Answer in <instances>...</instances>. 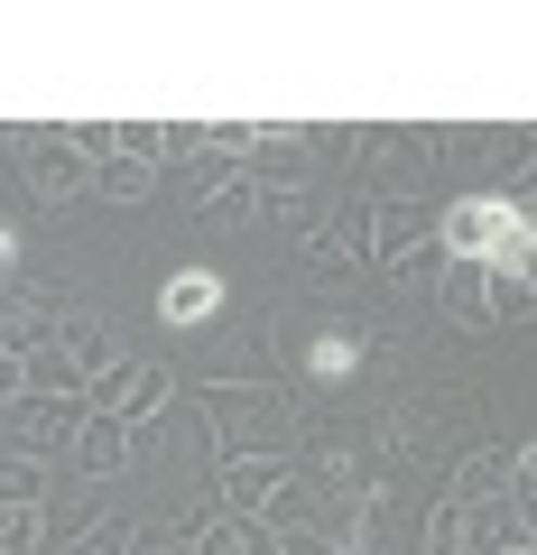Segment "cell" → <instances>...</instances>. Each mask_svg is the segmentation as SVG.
<instances>
[{
  "mask_svg": "<svg viewBox=\"0 0 537 555\" xmlns=\"http://www.w3.org/2000/svg\"><path fill=\"white\" fill-rule=\"evenodd\" d=\"M436 250H445V259H473V269H491V278H528V259H537L528 185H510V195H455V204H436Z\"/></svg>",
  "mask_w": 537,
  "mask_h": 555,
  "instance_id": "6da1fadb",
  "label": "cell"
},
{
  "mask_svg": "<svg viewBox=\"0 0 537 555\" xmlns=\"http://www.w3.org/2000/svg\"><path fill=\"white\" fill-rule=\"evenodd\" d=\"M371 269L398 278V287H418V278L445 269V250H436V204H426V195H371Z\"/></svg>",
  "mask_w": 537,
  "mask_h": 555,
  "instance_id": "7a4b0ae2",
  "label": "cell"
},
{
  "mask_svg": "<svg viewBox=\"0 0 537 555\" xmlns=\"http://www.w3.org/2000/svg\"><path fill=\"white\" fill-rule=\"evenodd\" d=\"M167 398H177V379H167V361H140V352H120L112 371H102L93 389H84V408H93V416H120V426L140 436L149 416L167 408Z\"/></svg>",
  "mask_w": 537,
  "mask_h": 555,
  "instance_id": "3957f363",
  "label": "cell"
},
{
  "mask_svg": "<svg viewBox=\"0 0 537 555\" xmlns=\"http://www.w3.org/2000/svg\"><path fill=\"white\" fill-rule=\"evenodd\" d=\"M279 352H287V371H297V389H343V379L361 371V334L353 324H279Z\"/></svg>",
  "mask_w": 537,
  "mask_h": 555,
  "instance_id": "277c9868",
  "label": "cell"
},
{
  "mask_svg": "<svg viewBox=\"0 0 537 555\" xmlns=\"http://www.w3.org/2000/svg\"><path fill=\"white\" fill-rule=\"evenodd\" d=\"M84 426V398H10L0 408V454H38V463H56L65 454V436Z\"/></svg>",
  "mask_w": 537,
  "mask_h": 555,
  "instance_id": "5b68a950",
  "label": "cell"
},
{
  "mask_svg": "<svg viewBox=\"0 0 537 555\" xmlns=\"http://www.w3.org/2000/svg\"><path fill=\"white\" fill-rule=\"evenodd\" d=\"M20 185L38 204H84V195H93V167L65 149V130H28L20 139Z\"/></svg>",
  "mask_w": 537,
  "mask_h": 555,
  "instance_id": "8992f818",
  "label": "cell"
},
{
  "mask_svg": "<svg viewBox=\"0 0 537 555\" xmlns=\"http://www.w3.org/2000/svg\"><path fill=\"white\" fill-rule=\"evenodd\" d=\"M528 491H537V454L528 444H519V454L510 444H482V454H463V473H455L445 500H455V509H482V500H528Z\"/></svg>",
  "mask_w": 537,
  "mask_h": 555,
  "instance_id": "52a82bcc",
  "label": "cell"
},
{
  "mask_svg": "<svg viewBox=\"0 0 537 555\" xmlns=\"http://www.w3.org/2000/svg\"><path fill=\"white\" fill-rule=\"evenodd\" d=\"M56 324H65V297H56V287H10V297H0V352H10V361L47 352Z\"/></svg>",
  "mask_w": 537,
  "mask_h": 555,
  "instance_id": "ba28073f",
  "label": "cell"
},
{
  "mask_svg": "<svg viewBox=\"0 0 537 555\" xmlns=\"http://www.w3.org/2000/svg\"><path fill=\"white\" fill-rule=\"evenodd\" d=\"M214 416L232 426V463L241 454H279V436H287V408L269 389H214Z\"/></svg>",
  "mask_w": 537,
  "mask_h": 555,
  "instance_id": "9c48e42d",
  "label": "cell"
},
{
  "mask_svg": "<svg viewBox=\"0 0 537 555\" xmlns=\"http://www.w3.org/2000/svg\"><path fill=\"white\" fill-rule=\"evenodd\" d=\"M371 259V195L361 204H334V214H316V232H306V269H361Z\"/></svg>",
  "mask_w": 537,
  "mask_h": 555,
  "instance_id": "30bf717a",
  "label": "cell"
},
{
  "mask_svg": "<svg viewBox=\"0 0 537 555\" xmlns=\"http://www.w3.org/2000/svg\"><path fill=\"white\" fill-rule=\"evenodd\" d=\"M130 454H140V436H130L120 416H93V408H84V426L65 436V463H75L84 481H120V473H130Z\"/></svg>",
  "mask_w": 537,
  "mask_h": 555,
  "instance_id": "8fae6325",
  "label": "cell"
},
{
  "mask_svg": "<svg viewBox=\"0 0 537 555\" xmlns=\"http://www.w3.org/2000/svg\"><path fill=\"white\" fill-rule=\"evenodd\" d=\"M510 546H537L528 537V500H482V509H463L455 555H510Z\"/></svg>",
  "mask_w": 537,
  "mask_h": 555,
  "instance_id": "7c38bea8",
  "label": "cell"
},
{
  "mask_svg": "<svg viewBox=\"0 0 537 555\" xmlns=\"http://www.w3.org/2000/svg\"><path fill=\"white\" fill-rule=\"evenodd\" d=\"M279 481H287V454H241V463H222V518H259Z\"/></svg>",
  "mask_w": 537,
  "mask_h": 555,
  "instance_id": "4fadbf2b",
  "label": "cell"
},
{
  "mask_svg": "<svg viewBox=\"0 0 537 555\" xmlns=\"http://www.w3.org/2000/svg\"><path fill=\"white\" fill-rule=\"evenodd\" d=\"M56 352H65V371H75L84 389H93V379L120 361V334H112L102 315H65V324H56Z\"/></svg>",
  "mask_w": 537,
  "mask_h": 555,
  "instance_id": "5bb4252c",
  "label": "cell"
},
{
  "mask_svg": "<svg viewBox=\"0 0 537 555\" xmlns=\"http://www.w3.org/2000/svg\"><path fill=\"white\" fill-rule=\"evenodd\" d=\"M214 306H222V278L214 269H167V287H158V315L167 324H214Z\"/></svg>",
  "mask_w": 537,
  "mask_h": 555,
  "instance_id": "9a60e30c",
  "label": "cell"
},
{
  "mask_svg": "<svg viewBox=\"0 0 537 555\" xmlns=\"http://www.w3.org/2000/svg\"><path fill=\"white\" fill-rule=\"evenodd\" d=\"M436 287H445V315H455L463 334H482V324H491V278H482L473 259H445Z\"/></svg>",
  "mask_w": 537,
  "mask_h": 555,
  "instance_id": "2e32d148",
  "label": "cell"
},
{
  "mask_svg": "<svg viewBox=\"0 0 537 555\" xmlns=\"http://www.w3.org/2000/svg\"><path fill=\"white\" fill-rule=\"evenodd\" d=\"M195 555H279V528H259V518H195Z\"/></svg>",
  "mask_w": 537,
  "mask_h": 555,
  "instance_id": "e0dca14e",
  "label": "cell"
},
{
  "mask_svg": "<svg viewBox=\"0 0 537 555\" xmlns=\"http://www.w3.org/2000/svg\"><path fill=\"white\" fill-rule=\"evenodd\" d=\"M47 491H56V463L0 454V509H47Z\"/></svg>",
  "mask_w": 537,
  "mask_h": 555,
  "instance_id": "ac0fdd59",
  "label": "cell"
},
{
  "mask_svg": "<svg viewBox=\"0 0 537 555\" xmlns=\"http://www.w3.org/2000/svg\"><path fill=\"white\" fill-rule=\"evenodd\" d=\"M93 195L102 204H149L158 195V167L149 158H112V167H93Z\"/></svg>",
  "mask_w": 537,
  "mask_h": 555,
  "instance_id": "d6986e66",
  "label": "cell"
},
{
  "mask_svg": "<svg viewBox=\"0 0 537 555\" xmlns=\"http://www.w3.org/2000/svg\"><path fill=\"white\" fill-rule=\"evenodd\" d=\"M0 555H47V509H0Z\"/></svg>",
  "mask_w": 537,
  "mask_h": 555,
  "instance_id": "ffe728a7",
  "label": "cell"
},
{
  "mask_svg": "<svg viewBox=\"0 0 537 555\" xmlns=\"http://www.w3.org/2000/svg\"><path fill=\"white\" fill-rule=\"evenodd\" d=\"M204 158V120H158V167H195Z\"/></svg>",
  "mask_w": 537,
  "mask_h": 555,
  "instance_id": "44dd1931",
  "label": "cell"
},
{
  "mask_svg": "<svg viewBox=\"0 0 537 555\" xmlns=\"http://www.w3.org/2000/svg\"><path fill=\"white\" fill-rule=\"evenodd\" d=\"M297 149L306 158H353V130L343 120H316V130H297Z\"/></svg>",
  "mask_w": 537,
  "mask_h": 555,
  "instance_id": "7402d4cb",
  "label": "cell"
},
{
  "mask_svg": "<svg viewBox=\"0 0 537 555\" xmlns=\"http://www.w3.org/2000/svg\"><path fill=\"white\" fill-rule=\"evenodd\" d=\"M455 537H463V509L436 500V509H426V555H455Z\"/></svg>",
  "mask_w": 537,
  "mask_h": 555,
  "instance_id": "603a6c76",
  "label": "cell"
},
{
  "mask_svg": "<svg viewBox=\"0 0 537 555\" xmlns=\"http://www.w3.org/2000/svg\"><path fill=\"white\" fill-rule=\"evenodd\" d=\"M65 555H130V528H120V518H102V528H84Z\"/></svg>",
  "mask_w": 537,
  "mask_h": 555,
  "instance_id": "cb8c5ba5",
  "label": "cell"
},
{
  "mask_svg": "<svg viewBox=\"0 0 537 555\" xmlns=\"http://www.w3.org/2000/svg\"><path fill=\"white\" fill-rule=\"evenodd\" d=\"M130 555H195V528H130Z\"/></svg>",
  "mask_w": 537,
  "mask_h": 555,
  "instance_id": "d4e9b609",
  "label": "cell"
},
{
  "mask_svg": "<svg viewBox=\"0 0 537 555\" xmlns=\"http://www.w3.org/2000/svg\"><path fill=\"white\" fill-rule=\"evenodd\" d=\"M20 287V222H0V297Z\"/></svg>",
  "mask_w": 537,
  "mask_h": 555,
  "instance_id": "484cf974",
  "label": "cell"
},
{
  "mask_svg": "<svg viewBox=\"0 0 537 555\" xmlns=\"http://www.w3.org/2000/svg\"><path fill=\"white\" fill-rule=\"evenodd\" d=\"M279 555H353V546H334V537H279Z\"/></svg>",
  "mask_w": 537,
  "mask_h": 555,
  "instance_id": "4316f807",
  "label": "cell"
},
{
  "mask_svg": "<svg viewBox=\"0 0 537 555\" xmlns=\"http://www.w3.org/2000/svg\"><path fill=\"white\" fill-rule=\"evenodd\" d=\"M10 398H20V361L0 352V408H10Z\"/></svg>",
  "mask_w": 537,
  "mask_h": 555,
  "instance_id": "83f0119b",
  "label": "cell"
}]
</instances>
